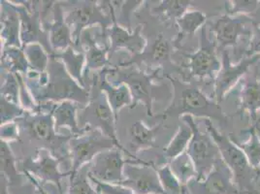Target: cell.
<instances>
[{
  "label": "cell",
  "mask_w": 260,
  "mask_h": 194,
  "mask_svg": "<svg viewBox=\"0 0 260 194\" xmlns=\"http://www.w3.org/2000/svg\"><path fill=\"white\" fill-rule=\"evenodd\" d=\"M206 131L217 144L221 158L233 173L234 183L240 193L260 194L255 189V183L260 170L251 166L248 157L228 135L219 132L211 119H204Z\"/></svg>",
  "instance_id": "obj_3"
},
{
  "label": "cell",
  "mask_w": 260,
  "mask_h": 194,
  "mask_svg": "<svg viewBox=\"0 0 260 194\" xmlns=\"http://www.w3.org/2000/svg\"><path fill=\"white\" fill-rule=\"evenodd\" d=\"M257 127H259V123L252 124V126L249 128V138L247 142L243 143V142L236 140L231 133L229 134V137L242 151H244V153L248 157L251 166L253 168L259 170L260 137L257 133V130H258Z\"/></svg>",
  "instance_id": "obj_31"
},
{
  "label": "cell",
  "mask_w": 260,
  "mask_h": 194,
  "mask_svg": "<svg viewBox=\"0 0 260 194\" xmlns=\"http://www.w3.org/2000/svg\"><path fill=\"white\" fill-rule=\"evenodd\" d=\"M53 21L44 24L49 33V41L54 54L61 53L68 48L74 47L73 33L65 21V12L61 1H54L52 8Z\"/></svg>",
  "instance_id": "obj_20"
},
{
  "label": "cell",
  "mask_w": 260,
  "mask_h": 194,
  "mask_svg": "<svg viewBox=\"0 0 260 194\" xmlns=\"http://www.w3.org/2000/svg\"><path fill=\"white\" fill-rule=\"evenodd\" d=\"M21 19L22 48L29 44L42 45L50 55H54L49 41V33L44 26L41 1H13Z\"/></svg>",
  "instance_id": "obj_12"
},
{
  "label": "cell",
  "mask_w": 260,
  "mask_h": 194,
  "mask_svg": "<svg viewBox=\"0 0 260 194\" xmlns=\"http://www.w3.org/2000/svg\"><path fill=\"white\" fill-rule=\"evenodd\" d=\"M246 54L247 56L260 55V25L255 27V31L249 40V50L246 52Z\"/></svg>",
  "instance_id": "obj_44"
},
{
  "label": "cell",
  "mask_w": 260,
  "mask_h": 194,
  "mask_svg": "<svg viewBox=\"0 0 260 194\" xmlns=\"http://www.w3.org/2000/svg\"><path fill=\"white\" fill-rule=\"evenodd\" d=\"M181 119L192 130L193 135L188 144L186 152L194 163L197 172L196 180H203L221 158L220 152L211 135L207 131L203 132L200 130L192 116L184 115Z\"/></svg>",
  "instance_id": "obj_8"
},
{
  "label": "cell",
  "mask_w": 260,
  "mask_h": 194,
  "mask_svg": "<svg viewBox=\"0 0 260 194\" xmlns=\"http://www.w3.org/2000/svg\"><path fill=\"white\" fill-rule=\"evenodd\" d=\"M0 97H3L14 103L20 104V84L18 76L12 73L5 74V77L1 83Z\"/></svg>",
  "instance_id": "obj_39"
},
{
  "label": "cell",
  "mask_w": 260,
  "mask_h": 194,
  "mask_svg": "<svg viewBox=\"0 0 260 194\" xmlns=\"http://www.w3.org/2000/svg\"><path fill=\"white\" fill-rule=\"evenodd\" d=\"M260 55L246 56L241 59L237 64H232L229 53L226 50L222 51L221 68L215 80V100L219 104L228 93L237 85L239 81L246 76L249 67L259 60Z\"/></svg>",
  "instance_id": "obj_17"
},
{
  "label": "cell",
  "mask_w": 260,
  "mask_h": 194,
  "mask_svg": "<svg viewBox=\"0 0 260 194\" xmlns=\"http://www.w3.org/2000/svg\"><path fill=\"white\" fill-rule=\"evenodd\" d=\"M217 52V43L210 39L208 26L205 24L200 29L198 50L192 54H184L185 61L183 66L187 70L188 78H197L199 80L208 78L215 82L221 68Z\"/></svg>",
  "instance_id": "obj_9"
},
{
  "label": "cell",
  "mask_w": 260,
  "mask_h": 194,
  "mask_svg": "<svg viewBox=\"0 0 260 194\" xmlns=\"http://www.w3.org/2000/svg\"><path fill=\"white\" fill-rule=\"evenodd\" d=\"M192 135L193 133L191 127L182 120V124L179 126V130L176 132L172 140L163 150V157L166 159V163L173 160L174 158L186 151Z\"/></svg>",
  "instance_id": "obj_29"
},
{
  "label": "cell",
  "mask_w": 260,
  "mask_h": 194,
  "mask_svg": "<svg viewBox=\"0 0 260 194\" xmlns=\"http://www.w3.org/2000/svg\"><path fill=\"white\" fill-rule=\"evenodd\" d=\"M31 183H34V185L36 186V188L40 191V193L41 194H49V192H47L46 190H45V188H44V186L41 185V183H39L38 181H36L34 178H33L32 176L30 175V174H28V173H22Z\"/></svg>",
  "instance_id": "obj_47"
},
{
  "label": "cell",
  "mask_w": 260,
  "mask_h": 194,
  "mask_svg": "<svg viewBox=\"0 0 260 194\" xmlns=\"http://www.w3.org/2000/svg\"><path fill=\"white\" fill-rule=\"evenodd\" d=\"M234 4L230 6L226 4L228 15L233 16L235 13L239 12L254 11L258 5L257 1H233Z\"/></svg>",
  "instance_id": "obj_43"
},
{
  "label": "cell",
  "mask_w": 260,
  "mask_h": 194,
  "mask_svg": "<svg viewBox=\"0 0 260 194\" xmlns=\"http://www.w3.org/2000/svg\"><path fill=\"white\" fill-rule=\"evenodd\" d=\"M0 173L5 175L9 182L20 180L23 174L19 170L10 144L3 141H0Z\"/></svg>",
  "instance_id": "obj_35"
},
{
  "label": "cell",
  "mask_w": 260,
  "mask_h": 194,
  "mask_svg": "<svg viewBox=\"0 0 260 194\" xmlns=\"http://www.w3.org/2000/svg\"><path fill=\"white\" fill-rule=\"evenodd\" d=\"M190 5L191 2L187 0H163L160 1L159 5L152 8V13L176 24L180 18L189 11Z\"/></svg>",
  "instance_id": "obj_32"
},
{
  "label": "cell",
  "mask_w": 260,
  "mask_h": 194,
  "mask_svg": "<svg viewBox=\"0 0 260 194\" xmlns=\"http://www.w3.org/2000/svg\"><path fill=\"white\" fill-rule=\"evenodd\" d=\"M156 171L158 173L164 194L184 193V185L174 175L168 163L159 167L156 166Z\"/></svg>",
  "instance_id": "obj_37"
},
{
  "label": "cell",
  "mask_w": 260,
  "mask_h": 194,
  "mask_svg": "<svg viewBox=\"0 0 260 194\" xmlns=\"http://www.w3.org/2000/svg\"><path fill=\"white\" fill-rule=\"evenodd\" d=\"M78 121L81 128L99 130L113 141L116 147L123 151L127 157L133 159L137 158L131 153V151H127L120 145L117 135V119L109 104L107 97L99 88L94 80L91 82L90 98L88 103L83 108L79 109Z\"/></svg>",
  "instance_id": "obj_5"
},
{
  "label": "cell",
  "mask_w": 260,
  "mask_h": 194,
  "mask_svg": "<svg viewBox=\"0 0 260 194\" xmlns=\"http://www.w3.org/2000/svg\"><path fill=\"white\" fill-rule=\"evenodd\" d=\"M207 17L204 13L200 11H187L182 18H180L176 25L178 26L179 33L174 41L175 46H178L186 36H192L200 28L206 24Z\"/></svg>",
  "instance_id": "obj_30"
},
{
  "label": "cell",
  "mask_w": 260,
  "mask_h": 194,
  "mask_svg": "<svg viewBox=\"0 0 260 194\" xmlns=\"http://www.w3.org/2000/svg\"><path fill=\"white\" fill-rule=\"evenodd\" d=\"M46 107L47 105L36 112H26L17 122L21 133H25L31 140L41 142L44 145L43 149L51 151L55 157L65 160L69 158L68 143L72 135L63 136L55 131L53 117L54 107L45 111Z\"/></svg>",
  "instance_id": "obj_4"
},
{
  "label": "cell",
  "mask_w": 260,
  "mask_h": 194,
  "mask_svg": "<svg viewBox=\"0 0 260 194\" xmlns=\"http://www.w3.org/2000/svg\"><path fill=\"white\" fill-rule=\"evenodd\" d=\"M173 87V97L170 105L157 115V118L167 119L169 117L182 118L184 115L193 118H203L218 121L222 126H228L229 118L223 113L216 100L192 83L184 82L177 78L166 76Z\"/></svg>",
  "instance_id": "obj_2"
},
{
  "label": "cell",
  "mask_w": 260,
  "mask_h": 194,
  "mask_svg": "<svg viewBox=\"0 0 260 194\" xmlns=\"http://www.w3.org/2000/svg\"><path fill=\"white\" fill-rule=\"evenodd\" d=\"M119 185L134 194H164L156 165L138 158L124 166L123 180Z\"/></svg>",
  "instance_id": "obj_13"
},
{
  "label": "cell",
  "mask_w": 260,
  "mask_h": 194,
  "mask_svg": "<svg viewBox=\"0 0 260 194\" xmlns=\"http://www.w3.org/2000/svg\"><path fill=\"white\" fill-rule=\"evenodd\" d=\"M173 46L175 44L171 43L163 36L162 33H160L150 43L148 42L141 54L131 56L129 60L123 61L119 65H136L141 67V64H145L149 67L148 71H161L165 65L172 64L171 57L173 54Z\"/></svg>",
  "instance_id": "obj_18"
},
{
  "label": "cell",
  "mask_w": 260,
  "mask_h": 194,
  "mask_svg": "<svg viewBox=\"0 0 260 194\" xmlns=\"http://www.w3.org/2000/svg\"><path fill=\"white\" fill-rule=\"evenodd\" d=\"M54 55L62 61L67 72L73 79H75L81 86L87 88V83L85 81L86 54L84 51H78L74 47H71Z\"/></svg>",
  "instance_id": "obj_27"
},
{
  "label": "cell",
  "mask_w": 260,
  "mask_h": 194,
  "mask_svg": "<svg viewBox=\"0 0 260 194\" xmlns=\"http://www.w3.org/2000/svg\"><path fill=\"white\" fill-rule=\"evenodd\" d=\"M122 153L123 151L116 147L100 152L92 161L88 163L89 177L101 183L119 185L123 180L124 166L135 160L133 158H124Z\"/></svg>",
  "instance_id": "obj_15"
},
{
  "label": "cell",
  "mask_w": 260,
  "mask_h": 194,
  "mask_svg": "<svg viewBox=\"0 0 260 194\" xmlns=\"http://www.w3.org/2000/svg\"><path fill=\"white\" fill-rule=\"evenodd\" d=\"M24 79L29 92L39 107L63 101H73L86 106L90 98V89L81 86L73 79L62 61L54 55H51L45 73L29 71Z\"/></svg>",
  "instance_id": "obj_1"
},
{
  "label": "cell",
  "mask_w": 260,
  "mask_h": 194,
  "mask_svg": "<svg viewBox=\"0 0 260 194\" xmlns=\"http://www.w3.org/2000/svg\"><path fill=\"white\" fill-rule=\"evenodd\" d=\"M250 20L245 15L235 17L226 14L211 22L210 30L215 34L217 50L222 52L226 47H235L243 35H250L251 31L247 27Z\"/></svg>",
  "instance_id": "obj_19"
},
{
  "label": "cell",
  "mask_w": 260,
  "mask_h": 194,
  "mask_svg": "<svg viewBox=\"0 0 260 194\" xmlns=\"http://www.w3.org/2000/svg\"><path fill=\"white\" fill-rule=\"evenodd\" d=\"M82 34L80 40V48L86 54V68L85 76L90 71H102L110 67V44H100L98 38L93 37L86 29Z\"/></svg>",
  "instance_id": "obj_23"
},
{
  "label": "cell",
  "mask_w": 260,
  "mask_h": 194,
  "mask_svg": "<svg viewBox=\"0 0 260 194\" xmlns=\"http://www.w3.org/2000/svg\"><path fill=\"white\" fill-rule=\"evenodd\" d=\"M100 3L98 1H77L71 9L67 11L64 9L65 21L72 29L75 49L78 51H82L80 40L86 29L99 24L103 31H108L112 25L113 20L109 8L108 11H105L104 4Z\"/></svg>",
  "instance_id": "obj_7"
},
{
  "label": "cell",
  "mask_w": 260,
  "mask_h": 194,
  "mask_svg": "<svg viewBox=\"0 0 260 194\" xmlns=\"http://www.w3.org/2000/svg\"><path fill=\"white\" fill-rule=\"evenodd\" d=\"M0 3V37L2 42L1 49L7 47L22 48L20 14L16 9L13 1L1 0Z\"/></svg>",
  "instance_id": "obj_21"
},
{
  "label": "cell",
  "mask_w": 260,
  "mask_h": 194,
  "mask_svg": "<svg viewBox=\"0 0 260 194\" xmlns=\"http://www.w3.org/2000/svg\"><path fill=\"white\" fill-rule=\"evenodd\" d=\"M21 130L17 121L1 124L0 126V141L10 144L12 142L20 140Z\"/></svg>",
  "instance_id": "obj_40"
},
{
  "label": "cell",
  "mask_w": 260,
  "mask_h": 194,
  "mask_svg": "<svg viewBox=\"0 0 260 194\" xmlns=\"http://www.w3.org/2000/svg\"><path fill=\"white\" fill-rule=\"evenodd\" d=\"M161 130V123L150 127L142 120L135 121L129 128L130 148L133 154L136 156L137 152L155 147L157 135Z\"/></svg>",
  "instance_id": "obj_26"
},
{
  "label": "cell",
  "mask_w": 260,
  "mask_h": 194,
  "mask_svg": "<svg viewBox=\"0 0 260 194\" xmlns=\"http://www.w3.org/2000/svg\"><path fill=\"white\" fill-rule=\"evenodd\" d=\"M0 194H10L9 181L7 177L0 173Z\"/></svg>",
  "instance_id": "obj_46"
},
{
  "label": "cell",
  "mask_w": 260,
  "mask_h": 194,
  "mask_svg": "<svg viewBox=\"0 0 260 194\" xmlns=\"http://www.w3.org/2000/svg\"><path fill=\"white\" fill-rule=\"evenodd\" d=\"M25 76L29 72V64L22 48L7 47L1 49V72Z\"/></svg>",
  "instance_id": "obj_28"
},
{
  "label": "cell",
  "mask_w": 260,
  "mask_h": 194,
  "mask_svg": "<svg viewBox=\"0 0 260 194\" xmlns=\"http://www.w3.org/2000/svg\"><path fill=\"white\" fill-rule=\"evenodd\" d=\"M22 49L27 58L29 71L39 74H42L47 71L51 55L42 45L38 43L29 44L24 46Z\"/></svg>",
  "instance_id": "obj_33"
},
{
  "label": "cell",
  "mask_w": 260,
  "mask_h": 194,
  "mask_svg": "<svg viewBox=\"0 0 260 194\" xmlns=\"http://www.w3.org/2000/svg\"><path fill=\"white\" fill-rule=\"evenodd\" d=\"M172 172L183 185H186L191 180L197 178L194 163L186 151L168 162Z\"/></svg>",
  "instance_id": "obj_34"
},
{
  "label": "cell",
  "mask_w": 260,
  "mask_h": 194,
  "mask_svg": "<svg viewBox=\"0 0 260 194\" xmlns=\"http://www.w3.org/2000/svg\"><path fill=\"white\" fill-rule=\"evenodd\" d=\"M144 1H123V4L121 5V15L125 22L129 24V16L131 12L134 11L136 8L140 7Z\"/></svg>",
  "instance_id": "obj_45"
},
{
  "label": "cell",
  "mask_w": 260,
  "mask_h": 194,
  "mask_svg": "<svg viewBox=\"0 0 260 194\" xmlns=\"http://www.w3.org/2000/svg\"><path fill=\"white\" fill-rule=\"evenodd\" d=\"M186 194H238L233 173L220 158L203 180L193 179L186 185Z\"/></svg>",
  "instance_id": "obj_14"
},
{
  "label": "cell",
  "mask_w": 260,
  "mask_h": 194,
  "mask_svg": "<svg viewBox=\"0 0 260 194\" xmlns=\"http://www.w3.org/2000/svg\"><path fill=\"white\" fill-rule=\"evenodd\" d=\"M67 194H99L89 179L88 164L70 174Z\"/></svg>",
  "instance_id": "obj_36"
},
{
  "label": "cell",
  "mask_w": 260,
  "mask_h": 194,
  "mask_svg": "<svg viewBox=\"0 0 260 194\" xmlns=\"http://www.w3.org/2000/svg\"><path fill=\"white\" fill-rule=\"evenodd\" d=\"M35 194H41L40 193V191H39V190H38V189H37V188H36V193Z\"/></svg>",
  "instance_id": "obj_48"
},
{
  "label": "cell",
  "mask_w": 260,
  "mask_h": 194,
  "mask_svg": "<svg viewBox=\"0 0 260 194\" xmlns=\"http://www.w3.org/2000/svg\"><path fill=\"white\" fill-rule=\"evenodd\" d=\"M239 113H248L253 124H257L260 113V80L255 74L246 75L239 91Z\"/></svg>",
  "instance_id": "obj_24"
},
{
  "label": "cell",
  "mask_w": 260,
  "mask_h": 194,
  "mask_svg": "<svg viewBox=\"0 0 260 194\" xmlns=\"http://www.w3.org/2000/svg\"><path fill=\"white\" fill-rule=\"evenodd\" d=\"M115 84H124L128 86L133 98L131 109L135 108L138 103H142L146 109L147 116L153 117L152 103L154 99V91L159 88L153 81L160 79V71H145L136 65L129 66H112L110 69Z\"/></svg>",
  "instance_id": "obj_6"
},
{
  "label": "cell",
  "mask_w": 260,
  "mask_h": 194,
  "mask_svg": "<svg viewBox=\"0 0 260 194\" xmlns=\"http://www.w3.org/2000/svg\"><path fill=\"white\" fill-rule=\"evenodd\" d=\"M63 161L46 149H37L33 156L23 159L19 170L21 173H28L41 183V185L50 183L57 188L60 194H65L61 181L66 177H70V171L62 172L59 169L60 163Z\"/></svg>",
  "instance_id": "obj_10"
},
{
  "label": "cell",
  "mask_w": 260,
  "mask_h": 194,
  "mask_svg": "<svg viewBox=\"0 0 260 194\" xmlns=\"http://www.w3.org/2000/svg\"><path fill=\"white\" fill-rule=\"evenodd\" d=\"M80 105L73 101H63L55 104L53 109V117L54 120L55 131L62 127L68 128L72 136H81L87 132L79 125L78 121V111Z\"/></svg>",
  "instance_id": "obj_25"
},
{
  "label": "cell",
  "mask_w": 260,
  "mask_h": 194,
  "mask_svg": "<svg viewBox=\"0 0 260 194\" xmlns=\"http://www.w3.org/2000/svg\"><path fill=\"white\" fill-rule=\"evenodd\" d=\"M25 176L23 175L22 178L15 182H9V191L10 194H35L36 186L31 183L28 179L25 182L23 180Z\"/></svg>",
  "instance_id": "obj_42"
},
{
  "label": "cell",
  "mask_w": 260,
  "mask_h": 194,
  "mask_svg": "<svg viewBox=\"0 0 260 194\" xmlns=\"http://www.w3.org/2000/svg\"><path fill=\"white\" fill-rule=\"evenodd\" d=\"M106 3L113 20L112 25L108 29L110 55L119 50H126L131 56L141 54L148 44L147 39L142 34L143 24H139L133 31L119 25L114 1H106Z\"/></svg>",
  "instance_id": "obj_16"
},
{
  "label": "cell",
  "mask_w": 260,
  "mask_h": 194,
  "mask_svg": "<svg viewBox=\"0 0 260 194\" xmlns=\"http://www.w3.org/2000/svg\"><path fill=\"white\" fill-rule=\"evenodd\" d=\"M89 179L99 194H134L130 189L124 187V186L101 183L90 177H89Z\"/></svg>",
  "instance_id": "obj_41"
},
{
  "label": "cell",
  "mask_w": 260,
  "mask_h": 194,
  "mask_svg": "<svg viewBox=\"0 0 260 194\" xmlns=\"http://www.w3.org/2000/svg\"><path fill=\"white\" fill-rule=\"evenodd\" d=\"M183 194H186V192H185V187H184V193Z\"/></svg>",
  "instance_id": "obj_49"
},
{
  "label": "cell",
  "mask_w": 260,
  "mask_h": 194,
  "mask_svg": "<svg viewBox=\"0 0 260 194\" xmlns=\"http://www.w3.org/2000/svg\"><path fill=\"white\" fill-rule=\"evenodd\" d=\"M114 142L99 130H87L81 136H72L68 143L70 172L75 173L93 160L102 151L115 148ZM117 148V147H116Z\"/></svg>",
  "instance_id": "obj_11"
},
{
  "label": "cell",
  "mask_w": 260,
  "mask_h": 194,
  "mask_svg": "<svg viewBox=\"0 0 260 194\" xmlns=\"http://www.w3.org/2000/svg\"><path fill=\"white\" fill-rule=\"evenodd\" d=\"M112 66L100 71L94 76L93 80L96 82L99 88L107 97L109 104L114 112L116 119H119V111L124 107H132L133 98L128 86L124 84L113 85L108 80L109 72Z\"/></svg>",
  "instance_id": "obj_22"
},
{
  "label": "cell",
  "mask_w": 260,
  "mask_h": 194,
  "mask_svg": "<svg viewBox=\"0 0 260 194\" xmlns=\"http://www.w3.org/2000/svg\"><path fill=\"white\" fill-rule=\"evenodd\" d=\"M26 111L20 104L0 97V120L1 124L17 121L25 115Z\"/></svg>",
  "instance_id": "obj_38"
}]
</instances>
